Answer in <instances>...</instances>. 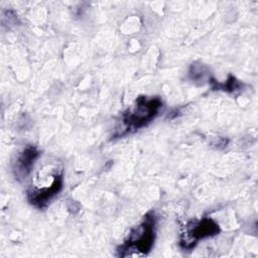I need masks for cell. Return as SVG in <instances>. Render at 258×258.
<instances>
[{"instance_id":"2","label":"cell","mask_w":258,"mask_h":258,"mask_svg":"<svg viewBox=\"0 0 258 258\" xmlns=\"http://www.w3.org/2000/svg\"><path fill=\"white\" fill-rule=\"evenodd\" d=\"M154 237L155 219L153 215L148 214L142 223L131 232L128 240L121 247L120 255L125 257L146 255L154 243Z\"/></svg>"},{"instance_id":"4","label":"cell","mask_w":258,"mask_h":258,"mask_svg":"<svg viewBox=\"0 0 258 258\" xmlns=\"http://www.w3.org/2000/svg\"><path fill=\"white\" fill-rule=\"evenodd\" d=\"M219 233V226L211 219L190 222L182 234L181 244L184 248H192L199 240L214 236Z\"/></svg>"},{"instance_id":"5","label":"cell","mask_w":258,"mask_h":258,"mask_svg":"<svg viewBox=\"0 0 258 258\" xmlns=\"http://www.w3.org/2000/svg\"><path fill=\"white\" fill-rule=\"evenodd\" d=\"M39 156V151L32 145L26 146L17 156L13 163V172L16 179L21 180L26 178L34 165L35 160Z\"/></svg>"},{"instance_id":"1","label":"cell","mask_w":258,"mask_h":258,"mask_svg":"<svg viewBox=\"0 0 258 258\" xmlns=\"http://www.w3.org/2000/svg\"><path fill=\"white\" fill-rule=\"evenodd\" d=\"M62 181V170L57 166L41 169L33 186L28 190L29 203L38 209L44 208L60 191Z\"/></svg>"},{"instance_id":"3","label":"cell","mask_w":258,"mask_h":258,"mask_svg":"<svg viewBox=\"0 0 258 258\" xmlns=\"http://www.w3.org/2000/svg\"><path fill=\"white\" fill-rule=\"evenodd\" d=\"M161 106L162 102L159 98H138L135 105L123 115L122 122L125 128L124 133L135 131L145 126L158 114Z\"/></svg>"}]
</instances>
